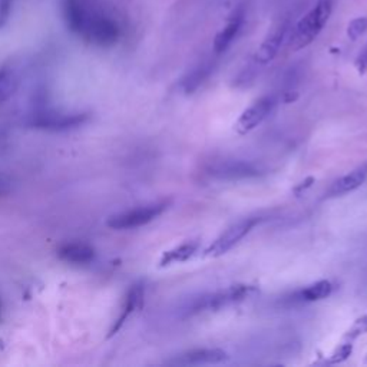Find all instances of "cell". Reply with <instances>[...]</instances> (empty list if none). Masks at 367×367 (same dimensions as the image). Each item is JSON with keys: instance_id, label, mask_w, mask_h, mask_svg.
<instances>
[{"instance_id": "cell-14", "label": "cell", "mask_w": 367, "mask_h": 367, "mask_svg": "<svg viewBox=\"0 0 367 367\" xmlns=\"http://www.w3.org/2000/svg\"><path fill=\"white\" fill-rule=\"evenodd\" d=\"M216 68V62L211 59H206L196 65L186 76H184L179 82L181 89L184 90V94H194V92L213 75Z\"/></svg>"}, {"instance_id": "cell-22", "label": "cell", "mask_w": 367, "mask_h": 367, "mask_svg": "<svg viewBox=\"0 0 367 367\" xmlns=\"http://www.w3.org/2000/svg\"><path fill=\"white\" fill-rule=\"evenodd\" d=\"M15 0H0V31H2L12 15V8H14Z\"/></svg>"}, {"instance_id": "cell-20", "label": "cell", "mask_w": 367, "mask_h": 367, "mask_svg": "<svg viewBox=\"0 0 367 367\" xmlns=\"http://www.w3.org/2000/svg\"><path fill=\"white\" fill-rule=\"evenodd\" d=\"M367 333V316H363L360 319H357L354 321V324L351 326V329L344 334L343 340L344 341H349V343H353L358 336Z\"/></svg>"}, {"instance_id": "cell-5", "label": "cell", "mask_w": 367, "mask_h": 367, "mask_svg": "<svg viewBox=\"0 0 367 367\" xmlns=\"http://www.w3.org/2000/svg\"><path fill=\"white\" fill-rule=\"evenodd\" d=\"M87 121H89V114H85V112L69 114V112L43 110V111L33 112L28 119V125L41 131L63 132V131L78 129L79 127L85 125Z\"/></svg>"}, {"instance_id": "cell-18", "label": "cell", "mask_w": 367, "mask_h": 367, "mask_svg": "<svg viewBox=\"0 0 367 367\" xmlns=\"http://www.w3.org/2000/svg\"><path fill=\"white\" fill-rule=\"evenodd\" d=\"M198 251V243H184L172 250H168L162 254L159 260L161 267H168L175 262H186Z\"/></svg>"}, {"instance_id": "cell-8", "label": "cell", "mask_w": 367, "mask_h": 367, "mask_svg": "<svg viewBox=\"0 0 367 367\" xmlns=\"http://www.w3.org/2000/svg\"><path fill=\"white\" fill-rule=\"evenodd\" d=\"M277 105V97L265 95L248 107L234 124V129L238 135H245L254 131L260 124H262Z\"/></svg>"}, {"instance_id": "cell-1", "label": "cell", "mask_w": 367, "mask_h": 367, "mask_svg": "<svg viewBox=\"0 0 367 367\" xmlns=\"http://www.w3.org/2000/svg\"><path fill=\"white\" fill-rule=\"evenodd\" d=\"M255 292L257 289L252 286H244V284L230 286L218 292L206 293V294L193 297L188 303H186L182 312L186 317H191L206 312H217L247 300Z\"/></svg>"}, {"instance_id": "cell-19", "label": "cell", "mask_w": 367, "mask_h": 367, "mask_svg": "<svg viewBox=\"0 0 367 367\" xmlns=\"http://www.w3.org/2000/svg\"><path fill=\"white\" fill-rule=\"evenodd\" d=\"M367 32V16L353 19L347 26V36L351 41H357Z\"/></svg>"}, {"instance_id": "cell-3", "label": "cell", "mask_w": 367, "mask_h": 367, "mask_svg": "<svg viewBox=\"0 0 367 367\" xmlns=\"http://www.w3.org/2000/svg\"><path fill=\"white\" fill-rule=\"evenodd\" d=\"M204 174L216 181H241L260 178L265 174V169L252 161L221 158L208 162L204 166Z\"/></svg>"}, {"instance_id": "cell-25", "label": "cell", "mask_w": 367, "mask_h": 367, "mask_svg": "<svg viewBox=\"0 0 367 367\" xmlns=\"http://www.w3.org/2000/svg\"><path fill=\"white\" fill-rule=\"evenodd\" d=\"M366 361H367V357H366Z\"/></svg>"}, {"instance_id": "cell-6", "label": "cell", "mask_w": 367, "mask_h": 367, "mask_svg": "<svg viewBox=\"0 0 367 367\" xmlns=\"http://www.w3.org/2000/svg\"><path fill=\"white\" fill-rule=\"evenodd\" d=\"M168 206H169L168 201H162V203L128 210V211L111 216L107 221V225L118 231L139 228L152 223L155 218H158L168 208Z\"/></svg>"}, {"instance_id": "cell-10", "label": "cell", "mask_w": 367, "mask_h": 367, "mask_svg": "<svg viewBox=\"0 0 367 367\" xmlns=\"http://www.w3.org/2000/svg\"><path fill=\"white\" fill-rule=\"evenodd\" d=\"M245 21V8L243 5H240L228 18L227 25L216 35L214 38V43H213V49L217 55L224 53L230 45L235 41V38L238 36V33L243 29Z\"/></svg>"}, {"instance_id": "cell-13", "label": "cell", "mask_w": 367, "mask_h": 367, "mask_svg": "<svg viewBox=\"0 0 367 367\" xmlns=\"http://www.w3.org/2000/svg\"><path fill=\"white\" fill-rule=\"evenodd\" d=\"M144 286L142 284H135L129 289V292L127 293L125 299H124V304H122V309H121V313L117 319V321L114 323V326L111 327L110 330V334L108 337H112L115 336L122 327L124 324L128 321V319L142 307L144 304Z\"/></svg>"}, {"instance_id": "cell-15", "label": "cell", "mask_w": 367, "mask_h": 367, "mask_svg": "<svg viewBox=\"0 0 367 367\" xmlns=\"http://www.w3.org/2000/svg\"><path fill=\"white\" fill-rule=\"evenodd\" d=\"M58 257L69 264H89L95 258V248L85 243H70L58 250Z\"/></svg>"}, {"instance_id": "cell-12", "label": "cell", "mask_w": 367, "mask_h": 367, "mask_svg": "<svg viewBox=\"0 0 367 367\" xmlns=\"http://www.w3.org/2000/svg\"><path fill=\"white\" fill-rule=\"evenodd\" d=\"M367 179V165L358 166L356 169H353L351 172L340 176L339 179H336L331 186L329 187L326 197L327 198H334V197H340L349 193H353L354 190L360 188L363 184Z\"/></svg>"}, {"instance_id": "cell-21", "label": "cell", "mask_w": 367, "mask_h": 367, "mask_svg": "<svg viewBox=\"0 0 367 367\" xmlns=\"http://www.w3.org/2000/svg\"><path fill=\"white\" fill-rule=\"evenodd\" d=\"M351 350H353V344L349 343V341H344L343 344H340V346L331 353L329 363H330V364H336V363L344 361V360L351 354Z\"/></svg>"}, {"instance_id": "cell-16", "label": "cell", "mask_w": 367, "mask_h": 367, "mask_svg": "<svg viewBox=\"0 0 367 367\" xmlns=\"http://www.w3.org/2000/svg\"><path fill=\"white\" fill-rule=\"evenodd\" d=\"M333 289H334V286L331 284V282L321 280V282H317V283L307 286L306 289H302L297 293H294L289 299V303L290 304H303V303L320 302V300L327 299L333 293Z\"/></svg>"}, {"instance_id": "cell-2", "label": "cell", "mask_w": 367, "mask_h": 367, "mask_svg": "<svg viewBox=\"0 0 367 367\" xmlns=\"http://www.w3.org/2000/svg\"><path fill=\"white\" fill-rule=\"evenodd\" d=\"M333 12L331 0H320V2L299 21L294 29H292L289 42L293 50H300L309 46L323 31Z\"/></svg>"}, {"instance_id": "cell-7", "label": "cell", "mask_w": 367, "mask_h": 367, "mask_svg": "<svg viewBox=\"0 0 367 367\" xmlns=\"http://www.w3.org/2000/svg\"><path fill=\"white\" fill-rule=\"evenodd\" d=\"M265 218L262 216H254L243 218L233 225H230L207 250L206 255L208 257H221L228 252L234 245H237L255 225L262 223Z\"/></svg>"}, {"instance_id": "cell-23", "label": "cell", "mask_w": 367, "mask_h": 367, "mask_svg": "<svg viewBox=\"0 0 367 367\" xmlns=\"http://www.w3.org/2000/svg\"><path fill=\"white\" fill-rule=\"evenodd\" d=\"M12 179L5 175V174H0V197H6L12 193Z\"/></svg>"}, {"instance_id": "cell-24", "label": "cell", "mask_w": 367, "mask_h": 367, "mask_svg": "<svg viewBox=\"0 0 367 367\" xmlns=\"http://www.w3.org/2000/svg\"><path fill=\"white\" fill-rule=\"evenodd\" d=\"M356 68H357L358 73H364L367 70V45L358 53V56L356 59Z\"/></svg>"}, {"instance_id": "cell-11", "label": "cell", "mask_w": 367, "mask_h": 367, "mask_svg": "<svg viewBox=\"0 0 367 367\" xmlns=\"http://www.w3.org/2000/svg\"><path fill=\"white\" fill-rule=\"evenodd\" d=\"M228 358V354L221 349H194L176 356L169 364L178 366H198V364H218Z\"/></svg>"}, {"instance_id": "cell-9", "label": "cell", "mask_w": 367, "mask_h": 367, "mask_svg": "<svg viewBox=\"0 0 367 367\" xmlns=\"http://www.w3.org/2000/svg\"><path fill=\"white\" fill-rule=\"evenodd\" d=\"M292 32V21L283 19L277 25H275L271 32L267 35L264 42L257 49L252 62H255L258 66H264L270 63L275 56H277L279 50L282 49L286 39H289Z\"/></svg>"}, {"instance_id": "cell-4", "label": "cell", "mask_w": 367, "mask_h": 367, "mask_svg": "<svg viewBox=\"0 0 367 367\" xmlns=\"http://www.w3.org/2000/svg\"><path fill=\"white\" fill-rule=\"evenodd\" d=\"M79 38L92 45L110 48L119 41L121 28L112 18L90 9L86 22L79 33Z\"/></svg>"}, {"instance_id": "cell-17", "label": "cell", "mask_w": 367, "mask_h": 367, "mask_svg": "<svg viewBox=\"0 0 367 367\" xmlns=\"http://www.w3.org/2000/svg\"><path fill=\"white\" fill-rule=\"evenodd\" d=\"M21 85V76L14 68L0 69V105L9 101Z\"/></svg>"}]
</instances>
